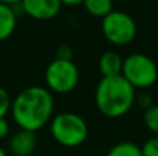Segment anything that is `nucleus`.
Returning <instances> with one entry per match:
<instances>
[{
  "label": "nucleus",
  "mask_w": 158,
  "mask_h": 156,
  "mask_svg": "<svg viewBox=\"0 0 158 156\" xmlns=\"http://www.w3.org/2000/svg\"><path fill=\"white\" fill-rule=\"evenodd\" d=\"M54 99L49 88L31 86L17 94L11 104V116L19 129L38 131L53 119Z\"/></svg>",
  "instance_id": "f257e3e1"
},
{
  "label": "nucleus",
  "mask_w": 158,
  "mask_h": 156,
  "mask_svg": "<svg viewBox=\"0 0 158 156\" xmlns=\"http://www.w3.org/2000/svg\"><path fill=\"white\" fill-rule=\"evenodd\" d=\"M122 66H123V60L117 51L103 53L100 60H98V71L103 75V77L122 75Z\"/></svg>",
  "instance_id": "1a4fd4ad"
},
{
  "label": "nucleus",
  "mask_w": 158,
  "mask_h": 156,
  "mask_svg": "<svg viewBox=\"0 0 158 156\" xmlns=\"http://www.w3.org/2000/svg\"><path fill=\"white\" fill-rule=\"evenodd\" d=\"M136 102L137 105H139L140 108H143V109H148L150 107H153V104H151V97L148 96V94H139V96H136Z\"/></svg>",
  "instance_id": "f3484780"
},
{
  "label": "nucleus",
  "mask_w": 158,
  "mask_h": 156,
  "mask_svg": "<svg viewBox=\"0 0 158 156\" xmlns=\"http://www.w3.org/2000/svg\"><path fill=\"white\" fill-rule=\"evenodd\" d=\"M143 122L146 127L153 133L154 135H158V105H153L143 113Z\"/></svg>",
  "instance_id": "ddd939ff"
},
{
  "label": "nucleus",
  "mask_w": 158,
  "mask_h": 156,
  "mask_svg": "<svg viewBox=\"0 0 158 156\" xmlns=\"http://www.w3.org/2000/svg\"><path fill=\"white\" fill-rule=\"evenodd\" d=\"M122 76L135 88H148L158 80V68L148 55L135 53L123 60Z\"/></svg>",
  "instance_id": "20e7f679"
},
{
  "label": "nucleus",
  "mask_w": 158,
  "mask_h": 156,
  "mask_svg": "<svg viewBox=\"0 0 158 156\" xmlns=\"http://www.w3.org/2000/svg\"><path fill=\"white\" fill-rule=\"evenodd\" d=\"M60 3L65 6H78V4H82L83 0H60Z\"/></svg>",
  "instance_id": "aec40b11"
},
{
  "label": "nucleus",
  "mask_w": 158,
  "mask_h": 156,
  "mask_svg": "<svg viewBox=\"0 0 158 156\" xmlns=\"http://www.w3.org/2000/svg\"><path fill=\"white\" fill-rule=\"evenodd\" d=\"M101 32L110 43L115 46H125L136 37L137 26L129 14L115 10L103 18Z\"/></svg>",
  "instance_id": "423d86ee"
},
{
  "label": "nucleus",
  "mask_w": 158,
  "mask_h": 156,
  "mask_svg": "<svg viewBox=\"0 0 158 156\" xmlns=\"http://www.w3.org/2000/svg\"><path fill=\"white\" fill-rule=\"evenodd\" d=\"M22 0H0L2 4H6V6H10V7H15V6L21 4Z\"/></svg>",
  "instance_id": "6ab92c4d"
},
{
  "label": "nucleus",
  "mask_w": 158,
  "mask_h": 156,
  "mask_svg": "<svg viewBox=\"0 0 158 156\" xmlns=\"http://www.w3.org/2000/svg\"><path fill=\"white\" fill-rule=\"evenodd\" d=\"M8 133H10V124H8L7 119L6 118L0 119V140L7 137Z\"/></svg>",
  "instance_id": "a211bd4d"
},
{
  "label": "nucleus",
  "mask_w": 158,
  "mask_h": 156,
  "mask_svg": "<svg viewBox=\"0 0 158 156\" xmlns=\"http://www.w3.org/2000/svg\"><path fill=\"white\" fill-rule=\"evenodd\" d=\"M94 101L98 112L107 118H121L136 102V88L122 76L101 77L96 87Z\"/></svg>",
  "instance_id": "f03ea898"
},
{
  "label": "nucleus",
  "mask_w": 158,
  "mask_h": 156,
  "mask_svg": "<svg viewBox=\"0 0 158 156\" xmlns=\"http://www.w3.org/2000/svg\"><path fill=\"white\" fill-rule=\"evenodd\" d=\"M17 28V14L14 7L0 3V41H4Z\"/></svg>",
  "instance_id": "9d476101"
},
{
  "label": "nucleus",
  "mask_w": 158,
  "mask_h": 156,
  "mask_svg": "<svg viewBox=\"0 0 158 156\" xmlns=\"http://www.w3.org/2000/svg\"><path fill=\"white\" fill-rule=\"evenodd\" d=\"M83 7L90 15L104 18L112 10V0H83Z\"/></svg>",
  "instance_id": "9b49d317"
},
{
  "label": "nucleus",
  "mask_w": 158,
  "mask_h": 156,
  "mask_svg": "<svg viewBox=\"0 0 158 156\" xmlns=\"http://www.w3.org/2000/svg\"><path fill=\"white\" fill-rule=\"evenodd\" d=\"M72 47L69 44H60L57 49V58L60 60H72Z\"/></svg>",
  "instance_id": "dca6fc26"
},
{
  "label": "nucleus",
  "mask_w": 158,
  "mask_h": 156,
  "mask_svg": "<svg viewBox=\"0 0 158 156\" xmlns=\"http://www.w3.org/2000/svg\"><path fill=\"white\" fill-rule=\"evenodd\" d=\"M0 156H8V155H7V152H6V149L3 148L2 145H0Z\"/></svg>",
  "instance_id": "412c9836"
},
{
  "label": "nucleus",
  "mask_w": 158,
  "mask_h": 156,
  "mask_svg": "<svg viewBox=\"0 0 158 156\" xmlns=\"http://www.w3.org/2000/svg\"><path fill=\"white\" fill-rule=\"evenodd\" d=\"M46 86L52 93L67 94L78 86L79 69L72 60L56 58L47 65L44 72Z\"/></svg>",
  "instance_id": "39448f33"
},
{
  "label": "nucleus",
  "mask_w": 158,
  "mask_h": 156,
  "mask_svg": "<svg viewBox=\"0 0 158 156\" xmlns=\"http://www.w3.org/2000/svg\"><path fill=\"white\" fill-rule=\"evenodd\" d=\"M11 104H13V99L8 91L0 86V119L6 118L7 113L11 112Z\"/></svg>",
  "instance_id": "4468645a"
},
{
  "label": "nucleus",
  "mask_w": 158,
  "mask_h": 156,
  "mask_svg": "<svg viewBox=\"0 0 158 156\" xmlns=\"http://www.w3.org/2000/svg\"><path fill=\"white\" fill-rule=\"evenodd\" d=\"M143 156H158V135L148 138L142 146Z\"/></svg>",
  "instance_id": "2eb2a0df"
},
{
  "label": "nucleus",
  "mask_w": 158,
  "mask_h": 156,
  "mask_svg": "<svg viewBox=\"0 0 158 156\" xmlns=\"http://www.w3.org/2000/svg\"><path fill=\"white\" fill-rule=\"evenodd\" d=\"M52 137L65 148H77L86 141L89 129L82 116L72 112L56 115L50 122Z\"/></svg>",
  "instance_id": "7ed1b4c3"
},
{
  "label": "nucleus",
  "mask_w": 158,
  "mask_h": 156,
  "mask_svg": "<svg viewBox=\"0 0 158 156\" xmlns=\"http://www.w3.org/2000/svg\"><path fill=\"white\" fill-rule=\"evenodd\" d=\"M60 0H22L19 7L22 13L38 21L52 19L60 13Z\"/></svg>",
  "instance_id": "0eeeda50"
},
{
  "label": "nucleus",
  "mask_w": 158,
  "mask_h": 156,
  "mask_svg": "<svg viewBox=\"0 0 158 156\" xmlns=\"http://www.w3.org/2000/svg\"><path fill=\"white\" fill-rule=\"evenodd\" d=\"M107 156H143L142 146L132 141H122L118 142L108 151Z\"/></svg>",
  "instance_id": "f8f14e48"
},
{
  "label": "nucleus",
  "mask_w": 158,
  "mask_h": 156,
  "mask_svg": "<svg viewBox=\"0 0 158 156\" xmlns=\"http://www.w3.org/2000/svg\"><path fill=\"white\" fill-rule=\"evenodd\" d=\"M36 149L35 133L19 129L8 140V152L13 156H31Z\"/></svg>",
  "instance_id": "6e6552de"
}]
</instances>
